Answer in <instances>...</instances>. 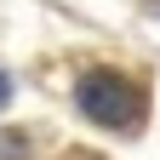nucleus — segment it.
Segmentation results:
<instances>
[{"mask_svg": "<svg viewBox=\"0 0 160 160\" xmlns=\"http://www.w3.org/2000/svg\"><path fill=\"white\" fill-rule=\"evenodd\" d=\"M74 103L103 132H143V120H149L143 86H137L132 74H114V69H86L80 86H74Z\"/></svg>", "mask_w": 160, "mask_h": 160, "instance_id": "1", "label": "nucleus"}, {"mask_svg": "<svg viewBox=\"0 0 160 160\" xmlns=\"http://www.w3.org/2000/svg\"><path fill=\"white\" fill-rule=\"evenodd\" d=\"M154 6H160V0H154Z\"/></svg>", "mask_w": 160, "mask_h": 160, "instance_id": "3", "label": "nucleus"}, {"mask_svg": "<svg viewBox=\"0 0 160 160\" xmlns=\"http://www.w3.org/2000/svg\"><path fill=\"white\" fill-rule=\"evenodd\" d=\"M0 103H6V80H0Z\"/></svg>", "mask_w": 160, "mask_h": 160, "instance_id": "2", "label": "nucleus"}]
</instances>
